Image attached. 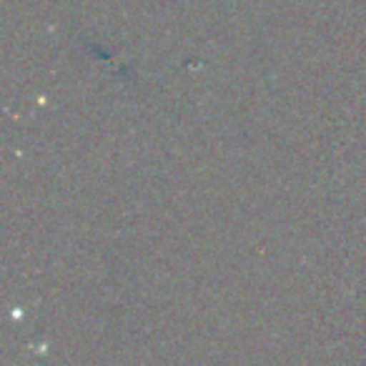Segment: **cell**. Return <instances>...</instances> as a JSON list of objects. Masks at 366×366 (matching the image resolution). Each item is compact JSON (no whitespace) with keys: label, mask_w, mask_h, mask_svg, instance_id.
I'll use <instances>...</instances> for the list:
<instances>
[]
</instances>
